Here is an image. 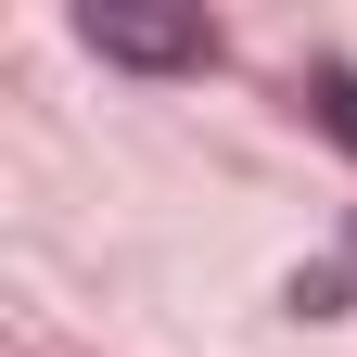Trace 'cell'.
Wrapping results in <instances>:
<instances>
[{
    "instance_id": "cell-2",
    "label": "cell",
    "mask_w": 357,
    "mask_h": 357,
    "mask_svg": "<svg viewBox=\"0 0 357 357\" xmlns=\"http://www.w3.org/2000/svg\"><path fill=\"white\" fill-rule=\"evenodd\" d=\"M306 115H319L332 141L357 153V64H306Z\"/></svg>"
},
{
    "instance_id": "cell-3",
    "label": "cell",
    "mask_w": 357,
    "mask_h": 357,
    "mask_svg": "<svg viewBox=\"0 0 357 357\" xmlns=\"http://www.w3.org/2000/svg\"><path fill=\"white\" fill-rule=\"evenodd\" d=\"M344 281H357V230H344V268H332V281H319V306H332V294H344Z\"/></svg>"
},
{
    "instance_id": "cell-1",
    "label": "cell",
    "mask_w": 357,
    "mask_h": 357,
    "mask_svg": "<svg viewBox=\"0 0 357 357\" xmlns=\"http://www.w3.org/2000/svg\"><path fill=\"white\" fill-rule=\"evenodd\" d=\"M102 64H153V77H192V64H217V38L204 26H128V13H89L77 26Z\"/></svg>"
}]
</instances>
